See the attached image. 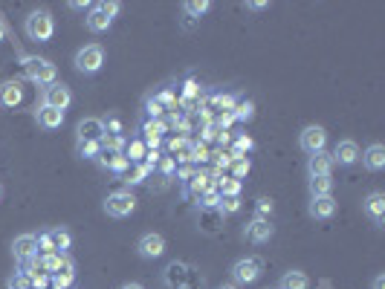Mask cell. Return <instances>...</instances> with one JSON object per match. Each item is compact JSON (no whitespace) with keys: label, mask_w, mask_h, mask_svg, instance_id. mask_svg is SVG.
<instances>
[{"label":"cell","mask_w":385,"mask_h":289,"mask_svg":"<svg viewBox=\"0 0 385 289\" xmlns=\"http://www.w3.org/2000/svg\"><path fill=\"white\" fill-rule=\"evenodd\" d=\"M307 211H310L313 220H330V217L336 214V200L330 197V194H324V197H313L310 205H307Z\"/></svg>","instance_id":"cell-18"},{"label":"cell","mask_w":385,"mask_h":289,"mask_svg":"<svg viewBox=\"0 0 385 289\" xmlns=\"http://www.w3.org/2000/svg\"><path fill=\"white\" fill-rule=\"evenodd\" d=\"M307 171H310V176H330L333 159H330V154H324V150H319V154H313L307 159Z\"/></svg>","instance_id":"cell-23"},{"label":"cell","mask_w":385,"mask_h":289,"mask_svg":"<svg viewBox=\"0 0 385 289\" xmlns=\"http://www.w3.org/2000/svg\"><path fill=\"white\" fill-rule=\"evenodd\" d=\"M333 162L339 165H353V162H360V145H356L353 139H345V142H339L336 150H333V157H330Z\"/></svg>","instance_id":"cell-20"},{"label":"cell","mask_w":385,"mask_h":289,"mask_svg":"<svg viewBox=\"0 0 385 289\" xmlns=\"http://www.w3.org/2000/svg\"><path fill=\"white\" fill-rule=\"evenodd\" d=\"M165 133H168V122H165V119H148L142 125L140 139L145 142L148 150H160V145L165 142Z\"/></svg>","instance_id":"cell-10"},{"label":"cell","mask_w":385,"mask_h":289,"mask_svg":"<svg viewBox=\"0 0 385 289\" xmlns=\"http://www.w3.org/2000/svg\"><path fill=\"white\" fill-rule=\"evenodd\" d=\"M9 289H12V286H9Z\"/></svg>","instance_id":"cell-56"},{"label":"cell","mask_w":385,"mask_h":289,"mask_svg":"<svg viewBox=\"0 0 385 289\" xmlns=\"http://www.w3.org/2000/svg\"><path fill=\"white\" fill-rule=\"evenodd\" d=\"M157 168H160V174H162V180H171V176L177 174V162H174V157H162V159L157 162Z\"/></svg>","instance_id":"cell-40"},{"label":"cell","mask_w":385,"mask_h":289,"mask_svg":"<svg viewBox=\"0 0 385 289\" xmlns=\"http://www.w3.org/2000/svg\"><path fill=\"white\" fill-rule=\"evenodd\" d=\"M96 162H99L104 171L116 174V176H125V174L131 171V162H128V157L122 154V150H102L99 159H96Z\"/></svg>","instance_id":"cell-13"},{"label":"cell","mask_w":385,"mask_h":289,"mask_svg":"<svg viewBox=\"0 0 385 289\" xmlns=\"http://www.w3.org/2000/svg\"><path fill=\"white\" fill-rule=\"evenodd\" d=\"M21 99H23V90L18 81H3V84H0V104L3 107H18Z\"/></svg>","instance_id":"cell-24"},{"label":"cell","mask_w":385,"mask_h":289,"mask_svg":"<svg viewBox=\"0 0 385 289\" xmlns=\"http://www.w3.org/2000/svg\"><path fill=\"white\" fill-rule=\"evenodd\" d=\"M371 289H385V275H377L374 284H371Z\"/></svg>","instance_id":"cell-50"},{"label":"cell","mask_w":385,"mask_h":289,"mask_svg":"<svg viewBox=\"0 0 385 289\" xmlns=\"http://www.w3.org/2000/svg\"><path fill=\"white\" fill-rule=\"evenodd\" d=\"M122 154L128 157V162H131V165H140V162H145L148 148H145V142L140 139V136H136V139H131V142L125 145V150H122Z\"/></svg>","instance_id":"cell-28"},{"label":"cell","mask_w":385,"mask_h":289,"mask_svg":"<svg viewBox=\"0 0 385 289\" xmlns=\"http://www.w3.org/2000/svg\"><path fill=\"white\" fill-rule=\"evenodd\" d=\"M0 197H3V185H0Z\"/></svg>","instance_id":"cell-55"},{"label":"cell","mask_w":385,"mask_h":289,"mask_svg":"<svg viewBox=\"0 0 385 289\" xmlns=\"http://www.w3.org/2000/svg\"><path fill=\"white\" fill-rule=\"evenodd\" d=\"M217 289H238L235 284H223V286H217Z\"/></svg>","instance_id":"cell-54"},{"label":"cell","mask_w":385,"mask_h":289,"mask_svg":"<svg viewBox=\"0 0 385 289\" xmlns=\"http://www.w3.org/2000/svg\"><path fill=\"white\" fill-rule=\"evenodd\" d=\"M200 200V209H220V203H223V197L217 194V188H212V191H206L203 197H197Z\"/></svg>","instance_id":"cell-38"},{"label":"cell","mask_w":385,"mask_h":289,"mask_svg":"<svg viewBox=\"0 0 385 289\" xmlns=\"http://www.w3.org/2000/svg\"><path fill=\"white\" fill-rule=\"evenodd\" d=\"M212 188H217L214 180H212V174L195 171V174H191V180L186 183V194H191V197H203L206 191H212Z\"/></svg>","instance_id":"cell-19"},{"label":"cell","mask_w":385,"mask_h":289,"mask_svg":"<svg viewBox=\"0 0 385 289\" xmlns=\"http://www.w3.org/2000/svg\"><path fill=\"white\" fill-rule=\"evenodd\" d=\"M145 113H148V119H165V107L154 99V95H148L145 99Z\"/></svg>","instance_id":"cell-39"},{"label":"cell","mask_w":385,"mask_h":289,"mask_svg":"<svg viewBox=\"0 0 385 289\" xmlns=\"http://www.w3.org/2000/svg\"><path fill=\"white\" fill-rule=\"evenodd\" d=\"M252 148H255V142L250 139V136H238V139H235V150H232V157H246Z\"/></svg>","instance_id":"cell-41"},{"label":"cell","mask_w":385,"mask_h":289,"mask_svg":"<svg viewBox=\"0 0 385 289\" xmlns=\"http://www.w3.org/2000/svg\"><path fill=\"white\" fill-rule=\"evenodd\" d=\"M23 67H26V76H30L38 87H47V84H55V64L47 61V58H23Z\"/></svg>","instance_id":"cell-6"},{"label":"cell","mask_w":385,"mask_h":289,"mask_svg":"<svg viewBox=\"0 0 385 289\" xmlns=\"http://www.w3.org/2000/svg\"><path fill=\"white\" fill-rule=\"evenodd\" d=\"M70 9H90L87 0H70Z\"/></svg>","instance_id":"cell-49"},{"label":"cell","mask_w":385,"mask_h":289,"mask_svg":"<svg viewBox=\"0 0 385 289\" xmlns=\"http://www.w3.org/2000/svg\"><path fill=\"white\" fill-rule=\"evenodd\" d=\"M365 211L371 214V220H374L377 226H382V220H385V194H380V191L368 194L365 197Z\"/></svg>","instance_id":"cell-25"},{"label":"cell","mask_w":385,"mask_h":289,"mask_svg":"<svg viewBox=\"0 0 385 289\" xmlns=\"http://www.w3.org/2000/svg\"><path fill=\"white\" fill-rule=\"evenodd\" d=\"M0 41H6V23H3V18H0Z\"/></svg>","instance_id":"cell-53"},{"label":"cell","mask_w":385,"mask_h":289,"mask_svg":"<svg viewBox=\"0 0 385 289\" xmlns=\"http://www.w3.org/2000/svg\"><path fill=\"white\" fill-rule=\"evenodd\" d=\"M104 67V49L99 44H87L76 52V70L85 76H96Z\"/></svg>","instance_id":"cell-5"},{"label":"cell","mask_w":385,"mask_h":289,"mask_svg":"<svg viewBox=\"0 0 385 289\" xmlns=\"http://www.w3.org/2000/svg\"><path fill=\"white\" fill-rule=\"evenodd\" d=\"M76 150H78V157H81V159H99V154H102V142H78Z\"/></svg>","instance_id":"cell-36"},{"label":"cell","mask_w":385,"mask_h":289,"mask_svg":"<svg viewBox=\"0 0 385 289\" xmlns=\"http://www.w3.org/2000/svg\"><path fill=\"white\" fill-rule=\"evenodd\" d=\"M151 174H154V168H151L148 162H140V165H133V171L125 174V183H128V185H140V183L148 180Z\"/></svg>","instance_id":"cell-32"},{"label":"cell","mask_w":385,"mask_h":289,"mask_svg":"<svg viewBox=\"0 0 385 289\" xmlns=\"http://www.w3.org/2000/svg\"><path fill=\"white\" fill-rule=\"evenodd\" d=\"M333 191V180L330 176H310V194L313 197H324Z\"/></svg>","instance_id":"cell-33"},{"label":"cell","mask_w":385,"mask_h":289,"mask_svg":"<svg viewBox=\"0 0 385 289\" xmlns=\"http://www.w3.org/2000/svg\"><path fill=\"white\" fill-rule=\"evenodd\" d=\"M102 150H125V139H122V136H104Z\"/></svg>","instance_id":"cell-45"},{"label":"cell","mask_w":385,"mask_h":289,"mask_svg":"<svg viewBox=\"0 0 385 289\" xmlns=\"http://www.w3.org/2000/svg\"><path fill=\"white\" fill-rule=\"evenodd\" d=\"M298 145H301V150L305 154H319V150H324V145H327V133H324V128H319V125H307L305 130H301V136H298Z\"/></svg>","instance_id":"cell-11"},{"label":"cell","mask_w":385,"mask_h":289,"mask_svg":"<svg viewBox=\"0 0 385 289\" xmlns=\"http://www.w3.org/2000/svg\"><path fill=\"white\" fill-rule=\"evenodd\" d=\"M73 246V238L67 229H50L38 238V249L41 255H67V249Z\"/></svg>","instance_id":"cell-4"},{"label":"cell","mask_w":385,"mask_h":289,"mask_svg":"<svg viewBox=\"0 0 385 289\" xmlns=\"http://www.w3.org/2000/svg\"><path fill=\"white\" fill-rule=\"evenodd\" d=\"M229 168H232V180H238V183H241L243 176L252 171V162L246 159V157H232V165H229Z\"/></svg>","instance_id":"cell-34"},{"label":"cell","mask_w":385,"mask_h":289,"mask_svg":"<svg viewBox=\"0 0 385 289\" xmlns=\"http://www.w3.org/2000/svg\"><path fill=\"white\" fill-rule=\"evenodd\" d=\"M217 194L220 197H241V188H243V183H238V180H232V176H217Z\"/></svg>","instance_id":"cell-29"},{"label":"cell","mask_w":385,"mask_h":289,"mask_svg":"<svg viewBox=\"0 0 385 289\" xmlns=\"http://www.w3.org/2000/svg\"><path fill=\"white\" fill-rule=\"evenodd\" d=\"M162 281L168 284L171 289H200V284H203L197 278V272L191 269L188 264H180V260H174V264L165 266Z\"/></svg>","instance_id":"cell-2"},{"label":"cell","mask_w":385,"mask_h":289,"mask_svg":"<svg viewBox=\"0 0 385 289\" xmlns=\"http://www.w3.org/2000/svg\"><path fill=\"white\" fill-rule=\"evenodd\" d=\"M212 157H209V148H206L203 142H197V145H191V162L195 165H200V162H209Z\"/></svg>","instance_id":"cell-42"},{"label":"cell","mask_w":385,"mask_h":289,"mask_svg":"<svg viewBox=\"0 0 385 289\" xmlns=\"http://www.w3.org/2000/svg\"><path fill=\"white\" fill-rule=\"evenodd\" d=\"M23 30H26V38L35 41V44H47L55 35V21L47 9H35V12H30V18L23 21Z\"/></svg>","instance_id":"cell-1"},{"label":"cell","mask_w":385,"mask_h":289,"mask_svg":"<svg viewBox=\"0 0 385 289\" xmlns=\"http://www.w3.org/2000/svg\"><path fill=\"white\" fill-rule=\"evenodd\" d=\"M76 136H78V142H102V139H104V125H102V119H96V116L81 119L78 128H76Z\"/></svg>","instance_id":"cell-16"},{"label":"cell","mask_w":385,"mask_h":289,"mask_svg":"<svg viewBox=\"0 0 385 289\" xmlns=\"http://www.w3.org/2000/svg\"><path fill=\"white\" fill-rule=\"evenodd\" d=\"M197 229L209 238L220 235V231H223V211L220 209H200L197 211Z\"/></svg>","instance_id":"cell-12"},{"label":"cell","mask_w":385,"mask_h":289,"mask_svg":"<svg viewBox=\"0 0 385 289\" xmlns=\"http://www.w3.org/2000/svg\"><path fill=\"white\" fill-rule=\"evenodd\" d=\"M209 9H212L209 0H188V3H183V12L188 18H203Z\"/></svg>","instance_id":"cell-35"},{"label":"cell","mask_w":385,"mask_h":289,"mask_svg":"<svg viewBox=\"0 0 385 289\" xmlns=\"http://www.w3.org/2000/svg\"><path fill=\"white\" fill-rule=\"evenodd\" d=\"M270 3H264V0H261V3H258V0H255V3H246V9H267Z\"/></svg>","instance_id":"cell-51"},{"label":"cell","mask_w":385,"mask_h":289,"mask_svg":"<svg viewBox=\"0 0 385 289\" xmlns=\"http://www.w3.org/2000/svg\"><path fill=\"white\" fill-rule=\"evenodd\" d=\"M220 211H223V217L241 211V197H226L223 203H220Z\"/></svg>","instance_id":"cell-47"},{"label":"cell","mask_w":385,"mask_h":289,"mask_svg":"<svg viewBox=\"0 0 385 289\" xmlns=\"http://www.w3.org/2000/svg\"><path fill=\"white\" fill-rule=\"evenodd\" d=\"M119 3H96L87 9V18H85V26L90 32H107L113 26V18L119 15Z\"/></svg>","instance_id":"cell-3"},{"label":"cell","mask_w":385,"mask_h":289,"mask_svg":"<svg viewBox=\"0 0 385 289\" xmlns=\"http://www.w3.org/2000/svg\"><path fill=\"white\" fill-rule=\"evenodd\" d=\"M12 255H15V260H21V264H32V260L38 257V238L35 235L15 238V243H12Z\"/></svg>","instance_id":"cell-15"},{"label":"cell","mask_w":385,"mask_h":289,"mask_svg":"<svg viewBox=\"0 0 385 289\" xmlns=\"http://www.w3.org/2000/svg\"><path fill=\"white\" fill-rule=\"evenodd\" d=\"M122 289H145V286H142V284H136V281H131V284H125Z\"/></svg>","instance_id":"cell-52"},{"label":"cell","mask_w":385,"mask_h":289,"mask_svg":"<svg viewBox=\"0 0 385 289\" xmlns=\"http://www.w3.org/2000/svg\"><path fill=\"white\" fill-rule=\"evenodd\" d=\"M232 116H235L238 122H252V116H255V104H252V102H238L235 110H232Z\"/></svg>","instance_id":"cell-37"},{"label":"cell","mask_w":385,"mask_h":289,"mask_svg":"<svg viewBox=\"0 0 385 289\" xmlns=\"http://www.w3.org/2000/svg\"><path fill=\"white\" fill-rule=\"evenodd\" d=\"M360 157H362V165H365L368 171H382V168H385V148H382L380 142L368 145L365 154H360Z\"/></svg>","instance_id":"cell-21"},{"label":"cell","mask_w":385,"mask_h":289,"mask_svg":"<svg viewBox=\"0 0 385 289\" xmlns=\"http://www.w3.org/2000/svg\"><path fill=\"white\" fill-rule=\"evenodd\" d=\"M104 211L116 220L131 217L136 211V197L131 191H113V194H107V200H104Z\"/></svg>","instance_id":"cell-7"},{"label":"cell","mask_w":385,"mask_h":289,"mask_svg":"<svg viewBox=\"0 0 385 289\" xmlns=\"http://www.w3.org/2000/svg\"><path fill=\"white\" fill-rule=\"evenodd\" d=\"M243 235H246V240H250V243L261 246V243H270V238L275 235V229L270 223V217H252V223L246 226Z\"/></svg>","instance_id":"cell-14"},{"label":"cell","mask_w":385,"mask_h":289,"mask_svg":"<svg viewBox=\"0 0 385 289\" xmlns=\"http://www.w3.org/2000/svg\"><path fill=\"white\" fill-rule=\"evenodd\" d=\"M35 119H38V125L44 130H58L64 125V113H61V110H52V107H44V104H41Z\"/></svg>","instance_id":"cell-22"},{"label":"cell","mask_w":385,"mask_h":289,"mask_svg":"<svg viewBox=\"0 0 385 289\" xmlns=\"http://www.w3.org/2000/svg\"><path fill=\"white\" fill-rule=\"evenodd\" d=\"M255 211H258L255 217H270L272 214V200L270 197H258L255 200Z\"/></svg>","instance_id":"cell-46"},{"label":"cell","mask_w":385,"mask_h":289,"mask_svg":"<svg viewBox=\"0 0 385 289\" xmlns=\"http://www.w3.org/2000/svg\"><path fill=\"white\" fill-rule=\"evenodd\" d=\"M261 272H264V264H261L258 257H241V260H235V266H232V281L250 286L261 278Z\"/></svg>","instance_id":"cell-8"},{"label":"cell","mask_w":385,"mask_h":289,"mask_svg":"<svg viewBox=\"0 0 385 289\" xmlns=\"http://www.w3.org/2000/svg\"><path fill=\"white\" fill-rule=\"evenodd\" d=\"M136 252H140L145 260H157V257H162L165 255V238L162 235H142L140 238V243H136Z\"/></svg>","instance_id":"cell-17"},{"label":"cell","mask_w":385,"mask_h":289,"mask_svg":"<svg viewBox=\"0 0 385 289\" xmlns=\"http://www.w3.org/2000/svg\"><path fill=\"white\" fill-rule=\"evenodd\" d=\"M64 260H67L64 255H41V257H38V269H41V272H47L50 278H52V275L64 266Z\"/></svg>","instance_id":"cell-31"},{"label":"cell","mask_w":385,"mask_h":289,"mask_svg":"<svg viewBox=\"0 0 385 289\" xmlns=\"http://www.w3.org/2000/svg\"><path fill=\"white\" fill-rule=\"evenodd\" d=\"M214 162H217V174H220L223 168L232 165V154H214Z\"/></svg>","instance_id":"cell-48"},{"label":"cell","mask_w":385,"mask_h":289,"mask_svg":"<svg viewBox=\"0 0 385 289\" xmlns=\"http://www.w3.org/2000/svg\"><path fill=\"white\" fill-rule=\"evenodd\" d=\"M73 281H76V266H73V260H64V266L50 278V284H52L55 289H70Z\"/></svg>","instance_id":"cell-26"},{"label":"cell","mask_w":385,"mask_h":289,"mask_svg":"<svg viewBox=\"0 0 385 289\" xmlns=\"http://www.w3.org/2000/svg\"><path fill=\"white\" fill-rule=\"evenodd\" d=\"M197 102H200V87H197V81H195V78H188V81H186V87H183L180 107L191 110V107H197Z\"/></svg>","instance_id":"cell-30"},{"label":"cell","mask_w":385,"mask_h":289,"mask_svg":"<svg viewBox=\"0 0 385 289\" xmlns=\"http://www.w3.org/2000/svg\"><path fill=\"white\" fill-rule=\"evenodd\" d=\"M310 286V278L301 269H290V272H284L281 275V281H278V289H307Z\"/></svg>","instance_id":"cell-27"},{"label":"cell","mask_w":385,"mask_h":289,"mask_svg":"<svg viewBox=\"0 0 385 289\" xmlns=\"http://www.w3.org/2000/svg\"><path fill=\"white\" fill-rule=\"evenodd\" d=\"M30 281H32V289H47L50 286V275L41 272V269H32L30 272Z\"/></svg>","instance_id":"cell-44"},{"label":"cell","mask_w":385,"mask_h":289,"mask_svg":"<svg viewBox=\"0 0 385 289\" xmlns=\"http://www.w3.org/2000/svg\"><path fill=\"white\" fill-rule=\"evenodd\" d=\"M70 102H73V93H70V87L67 84H58V81H55V84H47L44 90H41V104L44 107H52V110H64L70 107Z\"/></svg>","instance_id":"cell-9"},{"label":"cell","mask_w":385,"mask_h":289,"mask_svg":"<svg viewBox=\"0 0 385 289\" xmlns=\"http://www.w3.org/2000/svg\"><path fill=\"white\" fill-rule=\"evenodd\" d=\"M12 289H32V281H30V272L26 269H21V272H15V278H12V284H9Z\"/></svg>","instance_id":"cell-43"}]
</instances>
